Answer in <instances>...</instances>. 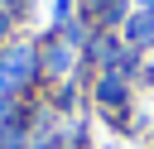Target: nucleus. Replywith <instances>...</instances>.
<instances>
[{
	"instance_id": "obj_1",
	"label": "nucleus",
	"mask_w": 154,
	"mask_h": 149,
	"mask_svg": "<svg viewBox=\"0 0 154 149\" xmlns=\"http://www.w3.org/2000/svg\"><path fill=\"white\" fill-rule=\"evenodd\" d=\"M0 149H19V135H14V130H5V135H0Z\"/></svg>"
}]
</instances>
